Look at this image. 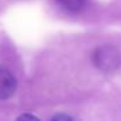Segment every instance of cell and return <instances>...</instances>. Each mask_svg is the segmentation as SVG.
I'll list each match as a JSON object with an SVG mask.
<instances>
[{
    "mask_svg": "<svg viewBox=\"0 0 121 121\" xmlns=\"http://www.w3.org/2000/svg\"><path fill=\"white\" fill-rule=\"evenodd\" d=\"M17 88V81L14 76L6 69L0 68V100L11 97Z\"/></svg>",
    "mask_w": 121,
    "mask_h": 121,
    "instance_id": "obj_2",
    "label": "cell"
},
{
    "mask_svg": "<svg viewBox=\"0 0 121 121\" xmlns=\"http://www.w3.org/2000/svg\"><path fill=\"white\" fill-rule=\"evenodd\" d=\"M87 0H57V4L68 12H78L86 6Z\"/></svg>",
    "mask_w": 121,
    "mask_h": 121,
    "instance_id": "obj_3",
    "label": "cell"
},
{
    "mask_svg": "<svg viewBox=\"0 0 121 121\" xmlns=\"http://www.w3.org/2000/svg\"><path fill=\"white\" fill-rule=\"evenodd\" d=\"M18 120H38V117H36L33 115H30V114H24V115H20L18 117Z\"/></svg>",
    "mask_w": 121,
    "mask_h": 121,
    "instance_id": "obj_4",
    "label": "cell"
},
{
    "mask_svg": "<svg viewBox=\"0 0 121 121\" xmlns=\"http://www.w3.org/2000/svg\"><path fill=\"white\" fill-rule=\"evenodd\" d=\"M52 120H71V117L68 115H64V114H58V115H55L52 117Z\"/></svg>",
    "mask_w": 121,
    "mask_h": 121,
    "instance_id": "obj_5",
    "label": "cell"
},
{
    "mask_svg": "<svg viewBox=\"0 0 121 121\" xmlns=\"http://www.w3.org/2000/svg\"><path fill=\"white\" fill-rule=\"evenodd\" d=\"M93 62L102 71H113L120 64V53L113 46H100L93 53Z\"/></svg>",
    "mask_w": 121,
    "mask_h": 121,
    "instance_id": "obj_1",
    "label": "cell"
}]
</instances>
